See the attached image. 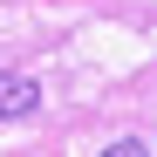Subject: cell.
<instances>
[{"instance_id":"cell-2","label":"cell","mask_w":157,"mask_h":157,"mask_svg":"<svg viewBox=\"0 0 157 157\" xmlns=\"http://www.w3.org/2000/svg\"><path fill=\"white\" fill-rule=\"evenodd\" d=\"M102 157H150V144H144V137H123V144H109Z\"/></svg>"},{"instance_id":"cell-1","label":"cell","mask_w":157,"mask_h":157,"mask_svg":"<svg viewBox=\"0 0 157 157\" xmlns=\"http://www.w3.org/2000/svg\"><path fill=\"white\" fill-rule=\"evenodd\" d=\"M34 102H41V89L28 82V75H7V68H0V123H7V116H34Z\"/></svg>"}]
</instances>
